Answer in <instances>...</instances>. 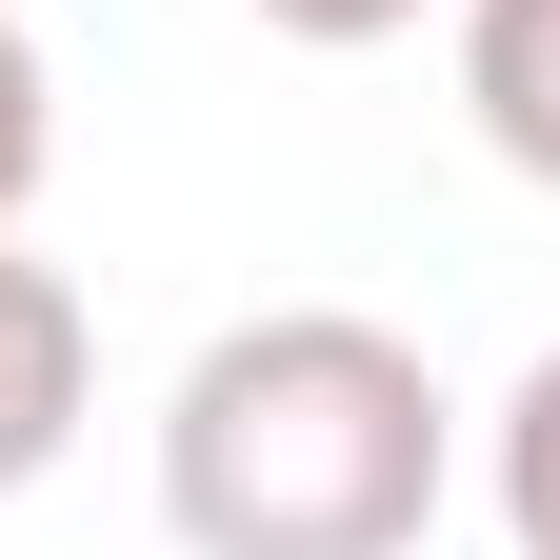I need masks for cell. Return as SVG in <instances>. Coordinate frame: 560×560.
Returning a JSON list of instances; mask_svg holds the SVG:
<instances>
[{
  "instance_id": "obj_1",
  "label": "cell",
  "mask_w": 560,
  "mask_h": 560,
  "mask_svg": "<svg viewBox=\"0 0 560 560\" xmlns=\"http://www.w3.org/2000/svg\"><path fill=\"white\" fill-rule=\"evenodd\" d=\"M460 480V400L361 301H260L161 400V521L180 560H420Z\"/></svg>"
},
{
  "instance_id": "obj_2",
  "label": "cell",
  "mask_w": 560,
  "mask_h": 560,
  "mask_svg": "<svg viewBox=\"0 0 560 560\" xmlns=\"http://www.w3.org/2000/svg\"><path fill=\"white\" fill-rule=\"evenodd\" d=\"M81 400H101V320H81V280L0 241V501H21V480H60Z\"/></svg>"
},
{
  "instance_id": "obj_3",
  "label": "cell",
  "mask_w": 560,
  "mask_h": 560,
  "mask_svg": "<svg viewBox=\"0 0 560 560\" xmlns=\"http://www.w3.org/2000/svg\"><path fill=\"white\" fill-rule=\"evenodd\" d=\"M460 101H480V140L560 200V0H460Z\"/></svg>"
},
{
  "instance_id": "obj_4",
  "label": "cell",
  "mask_w": 560,
  "mask_h": 560,
  "mask_svg": "<svg viewBox=\"0 0 560 560\" xmlns=\"http://www.w3.org/2000/svg\"><path fill=\"white\" fill-rule=\"evenodd\" d=\"M501 540H521V560H560V340H540L521 400H501Z\"/></svg>"
},
{
  "instance_id": "obj_5",
  "label": "cell",
  "mask_w": 560,
  "mask_h": 560,
  "mask_svg": "<svg viewBox=\"0 0 560 560\" xmlns=\"http://www.w3.org/2000/svg\"><path fill=\"white\" fill-rule=\"evenodd\" d=\"M40 161H60V81H40V40L0 21V241H21V200H40Z\"/></svg>"
},
{
  "instance_id": "obj_6",
  "label": "cell",
  "mask_w": 560,
  "mask_h": 560,
  "mask_svg": "<svg viewBox=\"0 0 560 560\" xmlns=\"http://www.w3.org/2000/svg\"><path fill=\"white\" fill-rule=\"evenodd\" d=\"M260 21H280V40H320V60H340V40H400V21H420V0H260Z\"/></svg>"
}]
</instances>
